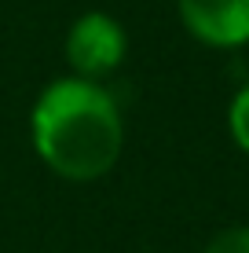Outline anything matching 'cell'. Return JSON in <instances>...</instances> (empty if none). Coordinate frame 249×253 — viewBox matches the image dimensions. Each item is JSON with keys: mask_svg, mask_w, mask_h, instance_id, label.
<instances>
[{"mask_svg": "<svg viewBox=\"0 0 249 253\" xmlns=\"http://www.w3.org/2000/svg\"><path fill=\"white\" fill-rule=\"evenodd\" d=\"M125 125L114 95L84 77H63L33 107V147L63 180H99L121 158Z\"/></svg>", "mask_w": 249, "mask_h": 253, "instance_id": "1", "label": "cell"}, {"mask_svg": "<svg viewBox=\"0 0 249 253\" xmlns=\"http://www.w3.org/2000/svg\"><path fill=\"white\" fill-rule=\"evenodd\" d=\"M125 48H128V41H125L121 22L107 11L81 15L66 33V59L77 70V77H84V81H96V77L110 74L125 59Z\"/></svg>", "mask_w": 249, "mask_h": 253, "instance_id": "2", "label": "cell"}, {"mask_svg": "<svg viewBox=\"0 0 249 253\" xmlns=\"http://www.w3.org/2000/svg\"><path fill=\"white\" fill-rule=\"evenodd\" d=\"M176 7L187 30L213 48L249 41V0H176Z\"/></svg>", "mask_w": 249, "mask_h": 253, "instance_id": "3", "label": "cell"}, {"mask_svg": "<svg viewBox=\"0 0 249 253\" xmlns=\"http://www.w3.org/2000/svg\"><path fill=\"white\" fill-rule=\"evenodd\" d=\"M227 125H231V136H235V143L249 154V84L235 95V99H231Z\"/></svg>", "mask_w": 249, "mask_h": 253, "instance_id": "4", "label": "cell"}, {"mask_svg": "<svg viewBox=\"0 0 249 253\" xmlns=\"http://www.w3.org/2000/svg\"><path fill=\"white\" fill-rule=\"evenodd\" d=\"M205 253H249V224L242 228H227L205 246Z\"/></svg>", "mask_w": 249, "mask_h": 253, "instance_id": "5", "label": "cell"}]
</instances>
